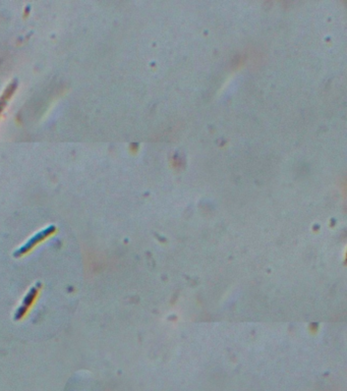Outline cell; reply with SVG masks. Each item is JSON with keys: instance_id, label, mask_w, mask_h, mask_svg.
<instances>
[{"instance_id": "cell-1", "label": "cell", "mask_w": 347, "mask_h": 391, "mask_svg": "<svg viewBox=\"0 0 347 391\" xmlns=\"http://www.w3.org/2000/svg\"><path fill=\"white\" fill-rule=\"evenodd\" d=\"M55 232H56V228L54 226H49V227L45 228L44 231L38 233L32 239H30L22 247H20L18 250H16L14 252V254H13L14 258H21V257L30 254L34 248H36L42 242H44L49 237L54 235Z\"/></svg>"}, {"instance_id": "cell-2", "label": "cell", "mask_w": 347, "mask_h": 391, "mask_svg": "<svg viewBox=\"0 0 347 391\" xmlns=\"http://www.w3.org/2000/svg\"><path fill=\"white\" fill-rule=\"evenodd\" d=\"M41 288H42V284L40 282L36 283L34 286H32L30 288L28 293L22 298V302H21L20 306L16 309V311L14 313V320L15 321H19L25 316H27V314L30 312V310L32 309L33 305L35 304L36 300L38 298Z\"/></svg>"}]
</instances>
